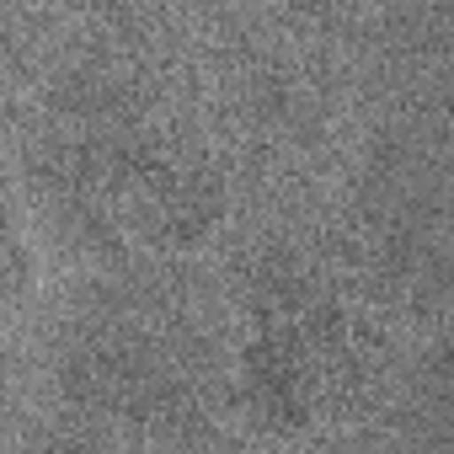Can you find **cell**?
Segmentation results:
<instances>
[{
  "label": "cell",
  "mask_w": 454,
  "mask_h": 454,
  "mask_svg": "<svg viewBox=\"0 0 454 454\" xmlns=\"http://www.w3.org/2000/svg\"><path fill=\"white\" fill-rule=\"evenodd\" d=\"M353 332L326 305H273L257 316L241 353V390L252 417L294 433L326 422L358 374Z\"/></svg>",
  "instance_id": "6da1fadb"
},
{
  "label": "cell",
  "mask_w": 454,
  "mask_h": 454,
  "mask_svg": "<svg viewBox=\"0 0 454 454\" xmlns=\"http://www.w3.org/2000/svg\"><path fill=\"white\" fill-rule=\"evenodd\" d=\"M27 289V247L17 236V219H12V198L6 182H0V300H12Z\"/></svg>",
  "instance_id": "7a4b0ae2"
}]
</instances>
